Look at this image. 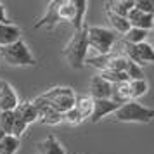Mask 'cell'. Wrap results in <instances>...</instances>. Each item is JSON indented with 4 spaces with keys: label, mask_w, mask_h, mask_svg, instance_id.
<instances>
[{
    "label": "cell",
    "mask_w": 154,
    "mask_h": 154,
    "mask_svg": "<svg viewBox=\"0 0 154 154\" xmlns=\"http://www.w3.org/2000/svg\"><path fill=\"white\" fill-rule=\"evenodd\" d=\"M88 92L94 100H100V99H111V83L106 82L104 78L99 75L92 76L90 83H88Z\"/></svg>",
    "instance_id": "8992f818"
},
{
    "label": "cell",
    "mask_w": 154,
    "mask_h": 154,
    "mask_svg": "<svg viewBox=\"0 0 154 154\" xmlns=\"http://www.w3.org/2000/svg\"><path fill=\"white\" fill-rule=\"evenodd\" d=\"M73 2H75V9H76L75 21H73V28H75V31H76V29H82L85 26L83 24V17H85V12H87V5H88V2H87V0H73Z\"/></svg>",
    "instance_id": "44dd1931"
},
{
    "label": "cell",
    "mask_w": 154,
    "mask_h": 154,
    "mask_svg": "<svg viewBox=\"0 0 154 154\" xmlns=\"http://www.w3.org/2000/svg\"><path fill=\"white\" fill-rule=\"evenodd\" d=\"M87 52H88V42H87V26L82 29H76L71 40L66 43L63 54L66 61L73 69H82L87 61Z\"/></svg>",
    "instance_id": "6da1fadb"
},
{
    "label": "cell",
    "mask_w": 154,
    "mask_h": 154,
    "mask_svg": "<svg viewBox=\"0 0 154 154\" xmlns=\"http://www.w3.org/2000/svg\"><path fill=\"white\" fill-rule=\"evenodd\" d=\"M14 112L26 125H31V123H35L36 119H38V111H36V107L31 102H19L17 107L14 109Z\"/></svg>",
    "instance_id": "5bb4252c"
},
{
    "label": "cell",
    "mask_w": 154,
    "mask_h": 154,
    "mask_svg": "<svg viewBox=\"0 0 154 154\" xmlns=\"http://www.w3.org/2000/svg\"><path fill=\"white\" fill-rule=\"evenodd\" d=\"M0 87H2V80H0Z\"/></svg>",
    "instance_id": "4dcf8cb0"
},
{
    "label": "cell",
    "mask_w": 154,
    "mask_h": 154,
    "mask_svg": "<svg viewBox=\"0 0 154 154\" xmlns=\"http://www.w3.org/2000/svg\"><path fill=\"white\" fill-rule=\"evenodd\" d=\"M38 118L42 119V123H45V125H57V123L63 121V114L54 111L52 107H47L45 111H42L38 114Z\"/></svg>",
    "instance_id": "603a6c76"
},
{
    "label": "cell",
    "mask_w": 154,
    "mask_h": 154,
    "mask_svg": "<svg viewBox=\"0 0 154 154\" xmlns=\"http://www.w3.org/2000/svg\"><path fill=\"white\" fill-rule=\"evenodd\" d=\"M119 106L116 102H112L111 99H100V100H94V109L90 114V121L92 123H97L102 118L109 116L118 109Z\"/></svg>",
    "instance_id": "52a82bcc"
},
{
    "label": "cell",
    "mask_w": 154,
    "mask_h": 154,
    "mask_svg": "<svg viewBox=\"0 0 154 154\" xmlns=\"http://www.w3.org/2000/svg\"><path fill=\"white\" fill-rule=\"evenodd\" d=\"M87 42L88 49H94L97 56H107L111 54L112 45L116 43V35L114 31L102 26H90L87 28Z\"/></svg>",
    "instance_id": "3957f363"
},
{
    "label": "cell",
    "mask_w": 154,
    "mask_h": 154,
    "mask_svg": "<svg viewBox=\"0 0 154 154\" xmlns=\"http://www.w3.org/2000/svg\"><path fill=\"white\" fill-rule=\"evenodd\" d=\"M17 149H19V139L12 135H5L0 140V154H16Z\"/></svg>",
    "instance_id": "7402d4cb"
},
{
    "label": "cell",
    "mask_w": 154,
    "mask_h": 154,
    "mask_svg": "<svg viewBox=\"0 0 154 154\" xmlns=\"http://www.w3.org/2000/svg\"><path fill=\"white\" fill-rule=\"evenodd\" d=\"M36 151H38V154H66V151L57 142V139L54 135H49L47 139L40 140L36 144Z\"/></svg>",
    "instance_id": "7c38bea8"
},
{
    "label": "cell",
    "mask_w": 154,
    "mask_h": 154,
    "mask_svg": "<svg viewBox=\"0 0 154 154\" xmlns=\"http://www.w3.org/2000/svg\"><path fill=\"white\" fill-rule=\"evenodd\" d=\"M106 14H107V19H109V23H111V26H112L114 29H116L118 33H121V35H125L126 31L132 28L126 17L116 16V14H112V12H109V11H106Z\"/></svg>",
    "instance_id": "ffe728a7"
},
{
    "label": "cell",
    "mask_w": 154,
    "mask_h": 154,
    "mask_svg": "<svg viewBox=\"0 0 154 154\" xmlns=\"http://www.w3.org/2000/svg\"><path fill=\"white\" fill-rule=\"evenodd\" d=\"M21 40V29L16 24H0V49L2 47H9L12 43Z\"/></svg>",
    "instance_id": "8fae6325"
},
{
    "label": "cell",
    "mask_w": 154,
    "mask_h": 154,
    "mask_svg": "<svg viewBox=\"0 0 154 154\" xmlns=\"http://www.w3.org/2000/svg\"><path fill=\"white\" fill-rule=\"evenodd\" d=\"M112 118L121 123H151L154 121V109L137 100H128L112 112Z\"/></svg>",
    "instance_id": "7a4b0ae2"
},
{
    "label": "cell",
    "mask_w": 154,
    "mask_h": 154,
    "mask_svg": "<svg viewBox=\"0 0 154 154\" xmlns=\"http://www.w3.org/2000/svg\"><path fill=\"white\" fill-rule=\"evenodd\" d=\"M42 97L49 102L54 111L61 112V114L73 109L75 102H76L75 92L71 90L69 87H54V88L47 90L45 94H42Z\"/></svg>",
    "instance_id": "5b68a950"
},
{
    "label": "cell",
    "mask_w": 154,
    "mask_h": 154,
    "mask_svg": "<svg viewBox=\"0 0 154 154\" xmlns=\"http://www.w3.org/2000/svg\"><path fill=\"white\" fill-rule=\"evenodd\" d=\"M0 56L11 66H35L36 64V59L33 57V54L28 49V45L23 40L12 43L9 47H2L0 49Z\"/></svg>",
    "instance_id": "277c9868"
},
{
    "label": "cell",
    "mask_w": 154,
    "mask_h": 154,
    "mask_svg": "<svg viewBox=\"0 0 154 154\" xmlns=\"http://www.w3.org/2000/svg\"><path fill=\"white\" fill-rule=\"evenodd\" d=\"M126 19H128L132 28H139V29H144V31H149V29L154 28V16L144 14V12L137 11L135 7L128 12Z\"/></svg>",
    "instance_id": "9c48e42d"
},
{
    "label": "cell",
    "mask_w": 154,
    "mask_h": 154,
    "mask_svg": "<svg viewBox=\"0 0 154 154\" xmlns=\"http://www.w3.org/2000/svg\"><path fill=\"white\" fill-rule=\"evenodd\" d=\"M125 75L128 76V80L132 82V80H142L144 78V69L140 68V66H137V64L133 63H126V69H125Z\"/></svg>",
    "instance_id": "484cf974"
},
{
    "label": "cell",
    "mask_w": 154,
    "mask_h": 154,
    "mask_svg": "<svg viewBox=\"0 0 154 154\" xmlns=\"http://www.w3.org/2000/svg\"><path fill=\"white\" fill-rule=\"evenodd\" d=\"M137 52H139L140 59H142V63L144 64H154V47L151 45V43H139L137 45Z\"/></svg>",
    "instance_id": "cb8c5ba5"
},
{
    "label": "cell",
    "mask_w": 154,
    "mask_h": 154,
    "mask_svg": "<svg viewBox=\"0 0 154 154\" xmlns=\"http://www.w3.org/2000/svg\"><path fill=\"white\" fill-rule=\"evenodd\" d=\"M63 121H68L69 125H80L83 119H82V116H80V112L73 107V109H69V111H66L63 114Z\"/></svg>",
    "instance_id": "83f0119b"
},
{
    "label": "cell",
    "mask_w": 154,
    "mask_h": 154,
    "mask_svg": "<svg viewBox=\"0 0 154 154\" xmlns=\"http://www.w3.org/2000/svg\"><path fill=\"white\" fill-rule=\"evenodd\" d=\"M0 112H2V111H0Z\"/></svg>",
    "instance_id": "1f68e13d"
},
{
    "label": "cell",
    "mask_w": 154,
    "mask_h": 154,
    "mask_svg": "<svg viewBox=\"0 0 154 154\" xmlns=\"http://www.w3.org/2000/svg\"><path fill=\"white\" fill-rule=\"evenodd\" d=\"M17 104H19V100H17L14 88L7 82H2V87H0V111H14Z\"/></svg>",
    "instance_id": "30bf717a"
},
{
    "label": "cell",
    "mask_w": 154,
    "mask_h": 154,
    "mask_svg": "<svg viewBox=\"0 0 154 154\" xmlns=\"http://www.w3.org/2000/svg\"><path fill=\"white\" fill-rule=\"evenodd\" d=\"M128 83H130V100H137L139 97L146 95L147 90H149V83L146 82V78H142V80H132Z\"/></svg>",
    "instance_id": "ac0fdd59"
},
{
    "label": "cell",
    "mask_w": 154,
    "mask_h": 154,
    "mask_svg": "<svg viewBox=\"0 0 154 154\" xmlns=\"http://www.w3.org/2000/svg\"><path fill=\"white\" fill-rule=\"evenodd\" d=\"M75 14H76V9H75V2L73 0H59V19L61 21L73 24Z\"/></svg>",
    "instance_id": "2e32d148"
},
{
    "label": "cell",
    "mask_w": 154,
    "mask_h": 154,
    "mask_svg": "<svg viewBox=\"0 0 154 154\" xmlns=\"http://www.w3.org/2000/svg\"><path fill=\"white\" fill-rule=\"evenodd\" d=\"M111 100L118 106L125 104L130 100V83L128 82H119L111 85Z\"/></svg>",
    "instance_id": "4fadbf2b"
},
{
    "label": "cell",
    "mask_w": 154,
    "mask_h": 154,
    "mask_svg": "<svg viewBox=\"0 0 154 154\" xmlns=\"http://www.w3.org/2000/svg\"><path fill=\"white\" fill-rule=\"evenodd\" d=\"M57 23H61L59 19V0H52L49 2V5H47V12L43 16L40 21L35 23V28H47V29H54L56 28Z\"/></svg>",
    "instance_id": "ba28073f"
},
{
    "label": "cell",
    "mask_w": 154,
    "mask_h": 154,
    "mask_svg": "<svg viewBox=\"0 0 154 154\" xmlns=\"http://www.w3.org/2000/svg\"><path fill=\"white\" fill-rule=\"evenodd\" d=\"M75 109L80 112L82 119H90L92 109H94V99L92 97H78L75 102Z\"/></svg>",
    "instance_id": "e0dca14e"
},
{
    "label": "cell",
    "mask_w": 154,
    "mask_h": 154,
    "mask_svg": "<svg viewBox=\"0 0 154 154\" xmlns=\"http://www.w3.org/2000/svg\"><path fill=\"white\" fill-rule=\"evenodd\" d=\"M135 7V2L133 0H112V2H106V11H109L112 14L126 17L128 12Z\"/></svg>",
    "instance_id": "9a60e30c"
},
{
    "label": "cell",
    "mask_w": 154,
    "mask_h": 154,
    "mask_svg": "<svg viewBox=\"0 0 154 154\" xmlns=\"http://www.w3.org/2000/svg\"><path fill=\"white\" fill-rule=\"evenodd\" d=\"M12 126H14V111H2L0 112V128L4 130L5 135H11Z\"/></svg>",
    "instance_id": "d4e9b609"
},
{
    "label": "cell",
    "mask_w": 154,
    "mask_h": 154,
    "mask_svg": "<svg viewBox=\"0 0 154 154\" xmlns=\"http://www.w3.org/2000/svg\"><path fill=\"white\" fill-rule=\"evenodd\" d=\"M9 23V17H7V12H5V7L4 4H0V24H7Z\"/></svg>",
    "instance_id": "f1b7e54d"
},
{
    "label": "cell",
    "mask_w": 154,
    "mask_h": 154,
    "mask_svg": "<svg viewBox=\"0 0 154 154\" xmlns=\"http://www.w3.org/2000/svg\"><path fill=\"white\" fill-rule=\"evenodd\" d=\"M4 137H5V133H4V130H2V128H0V140L4 139Z\"/></svg>",
    "instance_id": "f546056e"
},
{
    "label": "cell",
    "mask_w": 154,
    "mask_h": 154,
    "mask_svg": "<svg viewBox=\"0 0 154 154\" xmlns=\"http://www.w3.org/2000/svg\"><path fill=\"white\" fill-rule=\"evenodd\" d=\"M135 9L144 12V14L154 16V0H137L135 2Z\"/></svg>",
    "instance_id": "4316f807"
},
{
    "label": "cell",
    "mask_w": 154,
    "mask_h": 154,
    "mask_svg": "<svg viewBox=\"0 0 154 154\" xmlns=\"http://www.w3.org/2000/svg\"><path fill=\"white\" fill-rule=\"evenodd\" d=\"M149 31H144V29H139V28H130L123 35V40L125 43H130V45H139V43H144L146 42Z\"/></svg>",
    "instance_id": "d6986e66"
}]
</instances>
